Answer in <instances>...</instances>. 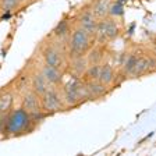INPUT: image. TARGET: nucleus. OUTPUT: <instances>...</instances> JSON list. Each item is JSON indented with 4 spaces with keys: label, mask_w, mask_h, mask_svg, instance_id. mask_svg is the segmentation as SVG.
<instances>
[{
    "label": "nucleus",
    "mask_w": 156,
    "mask_h": 156,
    "mask_svg": "<svg viewBox=\"0 0 156 156\" xmlns=\"http://www.w3.org/2000/svg\"><path fill=\"white\" fill-rule=\"evenodd\" d=\"M73 24H74V27H78V28L87 31L88 34L94 35L96 25H98V18L94 16L91 7L84 6L77 11V16H75Z\"/></svg>",
    "instance_id": "obj_7"
},
{
    "label": "nucleus",
    "mask_w": 156,
    "mask_h": 156,
    "mask_svg": "<svg viewBox=\"0 0 156 156\" xmlns=\"http://www.w3.org/2000/svg\"><path fill=\"white\" fill-rule=\"evenodd\" d=\"M14 103V94L11 91H3L0 95V116H6Z\"/></svg>",
    "instance_id": "obj_19"
},
{
    "label": "nucleus",
    "mask_w": 156,
    "mask_h": 156,
    "mask_svg": "<svg viewBox=\"0 0 156 156\" xmlns=\"http://www.w3.org/2000/svg\"><path fill=\"white\" fill-rule=\"evenodd\" d=\"M38 68L50 87H62V84L64 82V70L62 68L52 67L43 62L41 63V66H38Z\"/></svg>",
    "instance_id": "obj_9"
},
{
    "label": "nucleus",
    "mask_w": 156,
    "mask_h": 156,
    "mask_svg": "<svg viewBox=\"0 0 156 156\" xmlns=\"http://www.w3.org/2000/svg\"><path fill=\"white\" fill-rule=\"evenodd\" d=\"M21 6V0H0V16H10Z\"/></svg>",
    "instance_id": "obj_20"
},
{
    "label": "nucleus",
    "mask_w": 156,
    "mask_h": 156,
    "mask_svg": "<svg viewBox=\"0 0 156 156\" xmlns=\"http://www.w3.org/2000/svg\"><path fill=\"white\" fill-rule=\"evenodd\" d=\"M149 74V55L138 53L136 62L127 78H140Z\"/></svg>",
    "instance_id": "obj_12"
},
{
    "label": "nucleus",
    "mask_w": 156,
    "mask_h": 156,
    "mask_svg": "<svg viewBox=\"0 0 156 156\" xmlns=\"http://www.w3.org/2000/svg\"><path fill=\"white\" fill-rule=\"evenodd\" d=\"M94 45V35L74 27L67 41V58L85 56Z\"/></svg>",
    "instance_id": "obj_3"
},
{
    "label": "nucleus",
    "mask_w": 156,
    "mask_h": 156,
    "mask_svg": "<svg viewBox=\"0 0 156 156\" xmlns=\"http://www.w3.org/2000/svg\"><path fill=\"white\" fill-rule=\"evenodd\" d=\"M35 2H38V0H21V4L23 6H29V4L35 3Z\"/></svg>",
    "instance_id": "obj_22"
},
{
    "label": "nucleus",
    "mask_w": 156,
    "mask_h": 156,
    "mask_svg": "<svg viewBox=\"0 0 156 156\" xmlns=\"http://www.w3.org/2000/svg\"><path fill=\"white\" fill-rule=\"evenodd\" d=\"M73 28H74L73 21H70V20H62V21L55 27V29L52 31V34H50L49 38L53 39V41H56V42L66 43V45H67L68 36H70V34H71Z\"/></svg>",
    "instance_id": "obj_10"
},
{
    "label": "nucleus",
    "mask_w": 156,
    "mask_h": 156,
    "mask_svg": "<svg viewBox=\"0 0 156 156\" xmlns=\"http://www.w3.org/2000/svg\"><path fill=\"white\" fill-rule=\"evenodd\" d=\"M119 36H120V25L114 17L107 16L102 20H98V25L94 34V43L107 46Z\"/></svg>",
    "instance_id": "obj_5"
},
{
    "label": "nucleus",
    "mask_w": 156,
    "mask_h": 156,
    "mask_svg": "<svg viewBox=\"0 0 156 156\" xmlns=\"http://www.w3.org/2000/svg\"><path fill=\"white\" fill-rule=\"evenodd\" d=\"M21 107L25 112H28L31 116L43 113L42 105H41V96L36 92H34L31 88L21 94Z\"/></svg>",
    "instance_id": "obj_8"
},
{
    "label": "nucleus",
    "mask_w": 156,
    "mask_h": 156,
    "mask_svg": "<svg viewBox=\"0 0 156 156\" xmlns=\"http://www.w3.org/2000/svg\"><path fill=\"white\" fill-rule=\"evenodd\" d=\"M31 70L28 67H25L23 71L20 73L14 80V89L18 94H23L24 91L29 89V82H31Z\"/></svg>",
    "instance_id": "obj_18"
},
{
    "label": "nucleus",
    "mask_w": 156,
    "mask_h": 156,
    "mask_svg": "<svg viewBox=\"0 0 156 156\" xmlns=\"http://www.w3.org/2000/svg\"><path fill=\"white\" fill-rule=\"evenodd\" d=\"M112 3H113V0H94V2L89 4V7H91L94 16L96 17L98 20H102L109 16Z\"/></svg>",
    "instance_id": "obj_16"
},
{
    "label": "nucleus",
    "mask_w": 156,
    "mask_h": 156,
    "mask_svg": "<svg viewBox=\"0 0 156 156\" xmlns=\"http://www.w3.org/2000/svg\"><path fill=\"white\" fill-rule=\"evenodd\" d=\"M6 130L4 133H9L10 135L17 136L21 134H28L29 131L35 128L34 127V119L32 116L25 112L23 107L20 109H11L6 114Z\"/></svg>",
    "instance_id": "obj_1"
},
{
    "label": "nucleus",
    "mask_w": 156,
    "mask_h": 156,
    "mask_svg": "<svg viewBox=\"0 0 156 156\" xmlns=\"http://www.w3.org/2000/svg\"><path fill=\"white\" fill-rule=\"evenodd\" d=\"M60 91H62L66 107H75L82 102L88 101L85 82L81 78L71 77L68 81H64L60 87Z\"/></svg>",
    "instance_id": "obj_4"
},
{
    "label": "nucleus",
    "mask_w": 156,
    "mask_h": 156,
    "mask_svg": "<svg viewBox=\"0 0 156 156\" xmlns=\"http://www.w3.org/2000/svg\"><path fill=\"white\" fill-rule=\"evenodd\" d=\"M49 87H50V85L48 84V81L45 80V77L42 75V73L39 71V68L36 67L35 71L31 73V82H29V88L41 96V95H42Z\"/></svg>",
    "instance_id": "obj_14"
},
{
    "label": "nucleus",
    "mask_w": 156,
    "mask_h": 156,
    "mask_svg": "<svg viewBox=\"0 0 156 156\" xmlns=\"http://www.w3.org/2000/svg\"><path fill=\"white\" fill-rule=\"evenodd\" d=\"M2 92H3V91H0V95H2Z\"/></svg>",
    "instance_id": "obj_23"
},
{
    "label": "nucleus",
    "mask_w": 156,
    "mask_h": 156,
    "mask_svg": "<svg viewBox=\"0 0 156 156\" xmlns=\"http://www.w3.org/2000/svg\"><path fill=\"white\" fill-rule=\"evenodd\" d=\"M88 64H89V63H88L85 56H78V57L67 58V71H68V74H70V77L82 78Z\"/></svg>",
    "instance_id": "obj_11"
},
{
    "label": "nucleus",
    "mask_w": 156,
    "mask_h": 156,
    "mask_svg": "<svg viewBox=\"0 0 156 156\" xmlns=\"http://www.w3.org/2000/svg\"><path fill=\"white\" fill-rule=\"evenodd\" d=\"M85 57H87L89 64H101L105 62V57H106V46L94 43L92 48L85 55Z\"/></svg>",
    "instance_id": "obj_17"
},
{
    "label": "nucleus",
    "mask_w": 156,
    "mask_h": 156,
    "mask_svg": "<svg viewBox=\"0 0 156 156\" xmlns=\"http://www.w3.org/2000/svg\"><path fill=\"white\" fill-rule=\"evenodd\" d=\"M41 105H42V112L46 114H53L56 112H63L67 109L63 101L60 87H49L41 95Z\"/></svg>",
    "instance_id": "obj_6"
},
{
    "label": "nucleus",
    "mask_w": 156,
    "mask_h": 156,
    "mask_svg": "<svg viewBox=\"0 0 156 156\" xmlns=\"http://www.w3.org/2000/svg\"><path fill=\"white\" fill-rule=\"evenodd\" d=\"M41 57H42V62L46 64L64 70L66 62H67V45L56 42L49 38L41 46Z\"/></svg>",
    "instance_id": "obj_2"
},
{
    "label": "nucleus",
    "mask_w": 156,
    "mask_h": 156,
    "mask_svg": "<svg viewBox=\"0 0 156 156\" xmlns=\"http://www.w3.org/2000/svg\"><path fill=\"white\" fill-rule=\"evenodd\" d=\"M117 80V73H116V68L107 62H103L101 64V71H99V78L98 81L103 84L105 87L110 88L112 85L114 84V81Z\"/></svg>",
    "instance_id": "obj_13"
},
{
    "label": "nucleus",
    "mask_w": 156,
    "mask_h": 156,
    "mask_svg": "<svg viewBox=\"0 0 156 156\" xmlns=\"http://www.w3.org/2000/svg\"><path fill=\"white\" fill-rule=\"evenodd\" d=\"M101 64H88L87 70H85L84 75H82V78H81L82 81L84 82L98 81V78H99V71H101Z\"/></svg>",
    "instance_id": "obj_21"
},
{
    "label": "nucleus",
    "mask_w": 156,
    "mask_h": 156,
    "mask_svg": "<svg viewBox=\"0 0 156 156\" xmlns=\"http://www.w3.org/2000/svg\"><path fill=\"white\" fill-rule=\"evenodd\" d=\"M85 89H87L88 99H101L105 98L109 92V88L105 87L103 84H101L99 81H92V82H85Z\"/></svg>",
    "instance_id": "obj_15"
}]
</instances>
